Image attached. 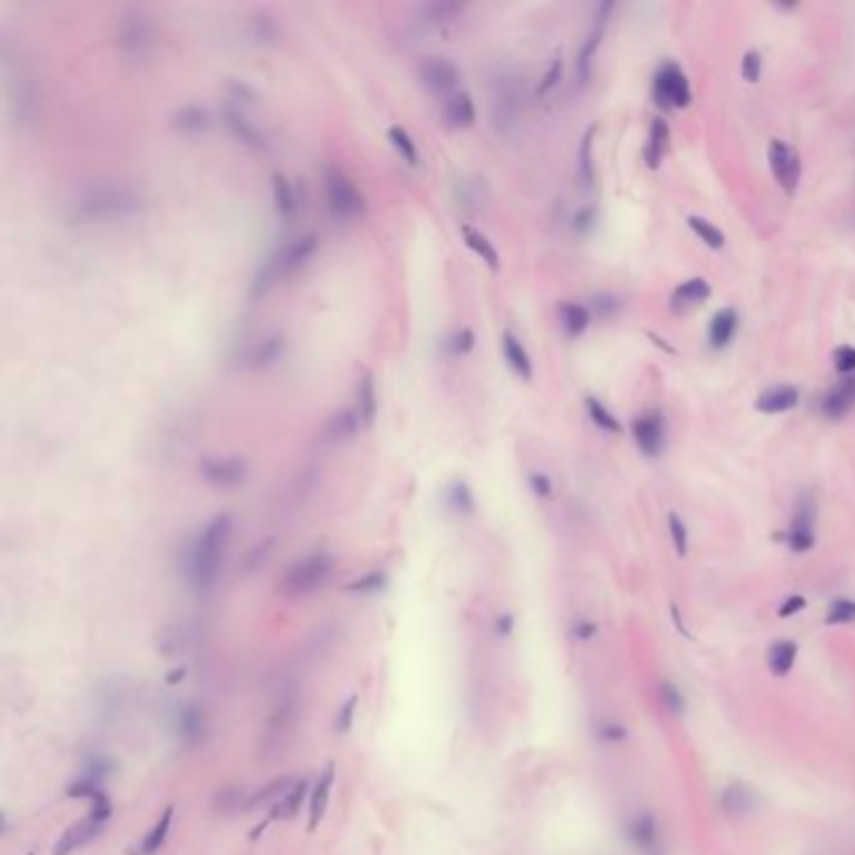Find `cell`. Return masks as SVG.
Instances as JSON below:
<instances>
[{
    "label": "cell",
    "instance_id": "cell-1",
    "mask_svg": "<svg viewBox=\"0 0 855 855\" xmlns=\"http://www.w3.org/2000/svg\"><path fill=\"white\" fill-rule=\"evenodd\" d=\"M146 207L143 194L129 184H93L81 188L71 204L68 218L78 226H110L136 218Z\"/></svg>",
    "mask_w": 855,
    "mask_h": 855
},
{
    "label": "cell",
    "instance_id": "cell-2",
    "mask_svg": "<svg viewBox=\"0 0 855 855\" xmlns=\"http://www.w3.org/2000/svg\"><path fill=\"white\" fill-rule=\"evenodd\" d=\"M231 532H234V517L228 512H221L216 517H211L194 540L188 542L184 552V574L191 590L207 592L216 585Z\"/></svg>",
    "mask_w": 855,
    "mask_h": 855
},
{
    "label": "cell",
    "instance_id": "cell-3",
    "mask_svg": "<svg viewBox=\"0 0 855 855\" xmlns=\"http://www.w3.org/2000/svg\"><path fill=\"white\" fill-rule=\"evenodd\" d=\"M319 254V236L314 231L309 234H299V236L289 238L286 244H282L279 249H274L264 259L254 279H251V299H261L283 279H292L293 274H299L302 269L309 266V261Z\"/></svg>",
    "mask_w": 855,
    "mask_h": 855
},
{
    "label": "cell",
    "instance_id": "cell-4",
    "mask_svg": "<svg viewBox=\"0 0 855 855\" xmlns=\"http://www.w3.org/2000/svg\"><path fill=\"white\" fill-rule=\"evenodd\" d=\"M3 91H5V113L13 126L31 129L41 113L38 86L25 63L11 58L8 45L3 48Z\"/></svg>",
    "mask_w": 855,
    "mask_h": 855
},
{
    "label": "cell",
    "instance_id": "cell-5",
    "mask_svg": "<svg viewBox=\"0 0 855 855\" xmlns=\"http://www.w3.org/2000/svg\"><path fill=\"white\" fill-rule=\"evenodd\" d=\"M524 113V73L514 65H504L489 83V116L499 136H509L520 126Z\"/></svg>",
    "mask_w": 855,
    "mask_h": 855
},
{
    "label": "cell",
    "instance_id": "cell-6",
    "mask_svg": "<svg viewBox=\"0 0 855 855\" xmlns=\"http://www.w3.org/2000/svg\"><path fill=\"white\" fill-rule=\"evenodd\" d=\"M116 48L119 53L130 61V63H143L156 48V25L151 15L141 8H129L119 15L116 21Z\"/></svg>",
    "mask_w": 855,
    "mask_h": 855
},
{
    "label": "cell",
    "instance_id": "cell-7",
    "mask_svg": "<svg viewBox=\"0 0 855 855\" xmlns=\"http://www.w3.org/2000/svg\"><path fill=\"white\" fill-rule=\"evenodd\" d=\"M334 572V557L326 550H316L299 557L296 562L283 572L282 590L289 597H306L322 590Z\"/></svg>",
    "mask_w": 855,
    "mask_h": 855
},
{
    "label": "cell",
    "instance_id": "cell-8",
    "mask_svg": "<svg viewBox=\"0 0 855 855\" xmlns=\"http://www.w3.org/2000/svg\"><path fill=\"white\" fill-rule=\"evenodd\" d=\"M324 196L326 208L336 224H351L364 214V196L357 188V184L349 178L341 168L326 166L324 168Z\"/></svg>",
    "mask_w": 855,
    "mask_h": 855
},
{
    "label": "cell",
    "instance_id": "cell-9",
    "mask_svg": "<svg viewBox=\"0 0 855 855\" xmlns=\"http://www.w3.org/2000/svg\"><path fill=\"white\" fill-rule=\"evenodd\" d=\"M655 103L660 109H687L693 101L690 81L677 63H662L652 81Z\"/></svg>",
    "mask_w": 855,
    "mask_h": 855
},
{
    "label": "cell",
    "instance_id": "cell-10",
    "mask_svg": "<svg viewBox=\"0 0 855 855\" xmlns=\"http://www.w3.org/2000/svg\"><path fill=\"white\" fill-rule=\"evenodd\" d=\"M198 476L208 487L236 489L249 479V462L236 455L204 456L198 462Z\"/></svg>",
    "mask_w": 855,
    "mask_h": 855
},
{
    "label": "cell",
    "instance_id": "cell-11",
    "mask_svg": "<svg viewBox=\"0 0 855 855\" xmlns=\"http://www.w3.org/2000/svg\"><path fill=\"white\" fill-rule=\"evenodd\" d=\"M417 81L434 96H452L462 81V71L452 58L444 55H427L422 63L417 65Z\"/></svg>",
    "mask_w": 855,
    "mask_h": 855
},
{
    "label": "cell",
    "instance_id": "cell-12",
    "mask_svg": "<svg viewBox=\"0 0 855 855\" xmlns=\"http://www.w3.org/2000/svg\"><path fill=\"white\" fill-rule=\"evenodd\" d=\"M625 835L639 855H665V850H668L660 823L652 812L632 815L628 821V828H625Z\"/></svg>",
    "mask_w": 855,
    "mask_h": 855
},
{
    "label": "cell",
    "instance_id": "cell-13",
    "mask_svg": "<svg viewBox=\"0 0 855 855\" xmlns=\"http://www.w3.org/2000/svg\"><path fill=\"white\" fill-rule=\"evenodd\" d=\"M612 11H615V3H602L600 5V11L592 18V25H590V33H587L585 43L580 48V55H577V81H580V86H585L587 81H590V73H592V58L600 51V45H602V38H605L607 33V23L612 18Z\"/></svg>",
    "mask_w": 855,
    "mask_h": 855
},
{
    "label": "cell",
    "instance_id": "cell-14",
    "mask_svg": "<svg viewBox=\"0 0 855 855\" xmlns=\"http://www.w3.org/2000/svg\"><path fill=\"white\" fill-rule=\"evenodd\" d=\"M221 123L226 126L228 133H231L241 146L254 149V151L266 149V136H264V130H261L259 126L246 116V110L236 106V103H226V106L221 109Z\"/></svg>",
    "mask_w": 855,
    "mask_h": 855
},
{
    "label": "cell",
    "instance_id": "cell-15",
    "mask_svg": "<svg viewBox=\"0 0 855 855\" xmlns=\"http://www.w3.org/2000/svg\"><path fill=\"white\" fill-rule=\"evenodd\" d=\"M768 161L773 168V176L778 178V184L783 186V191L788 196L795 194L798 181H801V161H798V153L791 151L783 141H775L768 146Z\"/></svg>",
    "mask_w": 855,
    "mask_h": 855
},
{
    "label": "cell",
    "instance_id": "cell-16",
    "mask_svg": "<svg viewBox=\"0 0 855 855\" xmlns=\"http://www.w3.org/2000/svg\"><path fill=\"white\" fill-rule=\"evenodd\" d=\"M788 544L793 552H808L815 544V499L802 495L798 499V507L793 514L791 532H788Z\"/></svg>",
    "mask_w": 855,
    "mask_h": 855
},
{
    "label": "cell",
    "instance_id": "cell-17",
    "mask_svg": "<svg viewBox=\"0 0 855 855\" xmlns=\"http://www.w3.org/2000/svg\"><path fill=\"white\" fill-rule=\"evenodd\" d=\"M359 429H364V424H361V417L354 407L336 409L322 429V444L324 447H341V444L351 442Z\"/></svg>",
    "mask_w": 855,
    "mask_h": 855
},
{
    "label": "cell",
    "instance_id": "cell-18",
    "mask_svg": "<svg viewBox=\"0 0 855 855\" xmlns=\"http://www.w3.org/2000/svg\"><path fill=\"white\" fill-rule=\"evenodd\" d=\"M632 434L642 455L658 456L665 447V417L658 409L639 414L632 424Z\"/></svg>",
    "mask_w": 855,
    "mask_h": 855
},
{
    "label": "cell",
    "instance_id": "cell-19",
    "mask_svg": "<svg viewBox=\"0 0 855 855\" xmlns=\"http://www.w3.org/2000/svg\"><path fill=\"white\" fill-rule=\"evenodd\" d=\"M466 13L465 3H456V0H432V3H422L414 8V21L424 25V28H442V25H452Z\"/></svg>",
    "mask_w": 855,
    "mask_h": 855
},
{
    "label": "cell",
    "instance_id": "cell-20",
    "mask_svg": "<svg viewBox=\"0 0 855 855\" xmlns=\"http://www.w3.org/2000/svg\"><path fill=\"white\" fill-rule=\"evenodd\" d=\"M442 120H444V126L452 130L472 129L476 120L475 98L469 96L466 91H456V93H452V96L444 98Z\"/></svg>",
    "mask_w": 855,
    "mask_h": 855
},
{
    "label": "cell",
    "instance_id": "cell-21",
    "mask_svg": "<svg viewBox=\"0 0 855 855\" xmlns=\"http://www.w3.org/2000/svg\"><path fill=\"white\" fill-rule=\"evenodd\" d=\"M286 354V336L279 331L264 334L259 341H254L246 351V364L251 369H271L276 367Z\"/></svg>",
    "mask_w": 855,
    "mask_h": 855
},
{
    "label": "cell",
    "instance_id": "cell-22",
    "mask_svg": "<svg viewBox=\"0 0 855 855\" xmlns=\"http://www.w3.org/2000/svg\"><path fill=\"white\" fill-rule=\"evenodd\" d=\"M487 198L489 194L485 178H479V176H462V178H456L455 204L459 207L462 214H466V216L479 214L482 208L487 207Z\"/></svg>",
    "mask_w": 855,
    "mask_h": 855
},
{
    "label": "cell",
    "instance_id": "cell-23",
    "mask_svg": "<svg viewBox=\"0 0 855 855\" xmlns=\"http://www.w3.org/2000/svg\"><path fill=\"white\" fill-rule=\"evenodd\" d=\"M211 126H214L211 113L198 103H186L181 109H176L174 116H171V129L181 136H191V139L208 133Z\"/></svg>",
    "mask_w": 855,
    "mask_h": 855
},
{
    "label": "cell",
    "instance_id": "cell-24",
    "mask_svg": "<svg viewBox=\"0 0 855 855\" xmlns=\"http://www.w3.org/2000/svg\"><path fill=\"white\" fill-rule=\"evenodd\" d=\"M502 357L507 361V367L520 377L522 381H532L534 377V367H532L530 351L524 349L522 339L512 329L502 331Z\"/></svg>",
    "mask_w": 855,
    "mask_h": 855
},
{
    "label": "cell",
    "instance_id": "cell-25",
    "mask_svg": "<svg viewBox=\"0 0 855 855\" xmlns=\"http://www.w3.org/2000/svg\"><path fill=\"white\" fill-rule=\"evenodd\" d=\"M101 828H103V823L88 815L86 821L71 825V828L61 835V841H58L53 848V855H71L73 850H78V848H83V845H88L91 841H96L98 835H101Z\"/></svg>",
    "mask_w": 855,
    "mask_h": 855
},
{
    "label": "cell",
    "instance_id": "cell-26",
    "mask_svg": "<svg viewBox=\"0 0 855 855\" xmlns=\"http://www.w3.org/2000/svg\"><path fill=\"white\" fill-rule=\"evenodd\" d=\"M855 407V374L838 381L821 401V409L828 419H841Z\"/></svg>",
    "mask_w": 855,
    "mask_h": 855
},
{
    "label": "cell",
    "instance_id": "cell-27",
    "mask_svg": "<svg viewBox=\"0 0 855 855\" xmlns=\"http://www.w3.org/2000/svg\"><path fill=\"white\" fill-rule=\"evenodd\" d=\"M271 196H274V208L282 221H293V216L299 214V191L293 181H289L283 174L271 176Z\"/></svg>",
    "mask_w": 855,
    "mask_h": 855
},
{
    "label": "cell",
    "instance_id": "cell-28",
    "mask_svg": "<svg viewBox=\"0 0 855 855\" xmlns=\"http://www.w3.org/2000/svg\"><path fill=\"white\" fill-rule=\"evenodd\" d=\"M361 417L364 429H369L371 424L377 422V414H379V397H377V381L371 371H361L357 384V407H354Z\"/></svg>",
    "mask_w": 855,
    "mask_h": 855
},
{
    "label": "cell",
    "instance_id": "cell-29",
    "mask_svg": "<svg viewBox=\"0 0 855 855\" xmlns=\"http://www.w3.org/2000/svg\"><path fill=\"white\" fill-rule=\"evenodd\" d=\"M798 404V389L788 387V384H778V387H770L755 399L758 412L763 414H783L791 412L793 407Z\"/></svg>",
    "mask_w": 855,
    "mask_h": 855
},
{
    "label": "cell",
    "instance_id": "cell-30",
    "mask_svg": "<svg viewBox=\"0 0 855 855\" xmlns=\"http://www.w3.org/2000/svg\"><path fill=\"white\" fill-rule=\"evenodd\" d=\"M444 504L456 517H472L476 512V499L465 479H455L444 489Z\"/></svg>",
    "mask_w": 855,
    "mask_h": 855
},
{
    "label": "cell",
    "instance_id": "cell-31",
    "mask_svg": "<svg viewBox=\"0 0 855 855\" xmlns=\"http://www.w3.org/2000/svg\"><path fill=\"white\" fill-rule=\"evenodd\" d=\"M334 765H326L322 778L316 783L314 793H312V802H309V831H316V825L322 823L324 818L326 805H329V795H331V785H334Z\"/></svg>",
    "mask_w": 855,
    "mask_h": 855
},
{
    "label": "cell",
    "instance_id": "cell-32",
    "mask_svg": "<svg viewBox=\"0 0 855 855\" xmlns=\"http://www.w3.org/2000/svg\"><path fill=\"white\" fill-rule=\"evenodd\" d=\"M462 238H465L466 249L485 261L489 269L492 271L499 269V251L495 249V244H492V241H489L482 231H476V228H472L469 224H465V226H462Z\"/></svg>",
    "mask_w": 855,
    "mask_h": 855
},
{
    "label": "cell",
    "instance_id": "cell-33",
    "mask_svg": "<svg viewBox=\"0 0 855 855\" xmlns=\"http://www.w3.org/2000/svg\"><path fill=\"white\" fill-rule=\"evenodd\" d=\"M246 35H249L254 43L259 45H274L279 41V25L276 18L266 11H256L246 23Z\"/></svg>",
    "mask_w": 855,
    "mask_h": 855
},
{
    "label": "cell",
    "instance_id": "cell-34",
    "mask_svg": "<svg viewBox=\"0 0 855 855\" xmlns=\"http://www.w3.org/2000/svg\"><path fill=\"white\" fill-rule=\"evenodd\" d=\"M707 296H710V283L700 279V276H695V279L682 282L680 286L672 292V306H675V309L697 306V303L707 302Z\"/></svg>",
    "mask_w": 855,
    "mask_h": 855
},
{
    "label": "cell",
    "instance_id": "cell-35",
    "mask_svg": "<svg viewBox=\"0 0 855 855\" xmlns=\"http://www.w3.org/2000/svg\"><path fill=\"white\" fill-rule=\"evenodd\" d=\"M668 141H670V129H668V123L662 119L652 120V126H649V139L648 146H645V163H648L649 168H658L662 161V156L668 151Z\"/></svg>",
    "mask_w": 855,
    "mask_h": 855
},
{
    "label": "cell",
    "instance_id": "cell-36",
    "mask_svg": "<svg viewBox=\"0 0 855 855\" xmlns=\"http://www.w3.org/2000/svg\"><path fill=\"white\" fill-rule=\"evenodd\" d=\"M795 658H798V645L791 642V639H778L768 649V668L783 677V675H788L793 670Z\"/></svg>",
    "mask_w": 855,
    "mask_h": 855
},
{
    "label": "cell",
    "instance_id": "cell-37",
    "mask_svg": "<svg viewBox=\"0 0 855 855\" xmlns=\"http://www.w3.org/2000/svg\"><path fill=\"white\" fill-rule=\"evenodd\" d=\"M590 309L582 303H562L560 306V324H562L564 334L574 339V336L585 334L587 326H590Z\"/></svg>",
    "mask_w": 855,
    "mask_h": 855
},
{
    "label": "cell",
    "instance_id": "cell-38",
    "mask_svg": "<svg viewBox=\"0 0 855 855\" xmlns=\"http://www.w3.org/2000/svg\"><path fill=\"white\" fill-rule=\"evenodd\" d=\"M735 329H737L735 312H733V309H720V312L713 316L710 329H707L713 347H725L727 341L733 339V334H735Z\"/></svg>",
    "mask_w": 855,
    "mask_h": 855
},
{
    "label": "cell",
    "instance_id": "cell-39",
    "mask_svg": "<svg viewBox=\"0 0 855 855\" xmlns=\"http://www.w3.org/2000/svg\"><path fill=\"white\" fill-rule=\"evenodd\" d=\"M387 139H389V143L394 146V151L401 156V161L407 163V166H419V146H417V141H414L409 130L401 129V126H391Z\"/></svg>",
    "mask_w": 855,
    "mask_h": 855
},
{
    "label": "cell",
    "instance_id": "cell-40",
    "mask_svg": "<svg viewBox=\"0 0 855 855\" xmlns=\"http://www.w3.org/2000/svg\"><path fill=\"white\" fill-rule=\"evenodd\" d=\"M176 727H178V735L184 737L186 743H196L201 737V733H204V715H201V710L196 705H184L178 710Z\"/></svg>",
    "mask_w": 855,
    "mask_h": 855
},
{
    "label": "cell",
    "instance_id": "cell-41",
    "mask_svg": "<svg viewBox=\"0 0 855 855\" xmlns=\"http://www.w3.org/2000/svg\"><path fill=\"white\" fill-rule=\"evenodd\" d=\"M476 344V336L475 331L469 329V326H462V329H456L452 334L447 336L442 341V351L447 359H462L466 357Z\"/></svg>",
    "mask_w": 855,
    "mask_h": 855
},
{
    "label": "cell",
    "instance_id": "cell-42",
    "mask_svg": "<svg viewBox=\"0 0 855 855\" xmlns=\"http://www.w3.org/2000/svg\"><path fill=\"white\" fill-rule=\"evenodd\" d=\"M753 802H755L753 791L745 788V785H740V783L730 785V788L723 793V798H720V805H723V811H725L727 815H743V812L753 808Z\"/></svg>",
    "mask_w": 855,
    "mask_h": 855
},
{
    "label": "cell",
    "instance_id": "cell-43",
    "mask_svg": "<svg viewBox=\"0 0 855 855\" xmlns=\"http://www.w3.org/2000/svg\"><path fill=\"white\" fill-rule=\"evenodd\" d=\"M306 791H309L306 780H296L292 788L283 793L282 801L274 805V815H271V818H293V815L299 812V808H302Z\"/></svg>",
    "mask_w": 855,
    "mask_h": 855
},
{
    "label": "cell",
    "instance_id": "cell-44",
    "mask_svg": "<svg viewBox=\"0 0 855 855\" xmlns=\"http://www.w3.org/2000/svg\"><path fill=\"white\" fill-rule=\"evenodd\" d=\"M595 126L587 129L580 143V184L582 188H592L595 184V168H592V141H595Z\"/></svg>",
    "mask_w": 855,
    "mask_h": 855
},
{
    "label": "cell",
    "instance_id": "cell-45",
    "mask_svg": "<svg viewBox=\"0 0 855 855\" xmlns=\"http://www.w3.org/2000/svg\"><path fill=\"white\" fill-rule=\"evenodd\" d=\"M687 226L693 228L695 234L700 236L705 246H710V249H723V246H725V234L715 226L713 221H707V218L703 216H690L687 218Z\"/></svg>",
    "mask_w": 855,
    "mask_h": 855
},
{
    "label": "cell",
    "instance_id": "cell-46",
    "mask_svg": "<svg viewBox=\"0 0 855 855\" xmlns=\"http://www.w3.org/2000/svg\"><path fill=\"white\" fill-rule=\"evenodd\" d=\"M171 821H174V808H166L161 815V821L153 825L151 833L143 838V845H141L143 855H153L156 850H161V845L166 843V835H168V828H171Z\"/></svg>",
    "mask_w": 855,
    "mask_h": 855
},
{
    "label": "cell",
    "instance_id": "cell-47",
    "mask_svg": "<svg viewBox=\"0 0 855 855\" xmlns=\"http://www.w3.org/2000/svg\"><path fill=\"white\" fill-rule=\"evenodd\" d=\"M585 407H587V414H590V419H592L600 429H605V432H615V434L622 429L618 419H615V414L610 412V409H607L605 404H602L600 399H595V397H587Z\"/></svg>",
    "mask_w": 855,
    "mask_h": 855
},
{
    "label": "cell",
    "instance_id": "cell-48",
    "mask_svg": "<svg viewBox=\"0 0 855 855\" xmlns=\"http://www.w3.org/2000/svg\"><path fill=\"white\" fill-rule=\"evenodd\" d=\"M660 700L662 707L670 715H675V717H680V715L685 713V707H687V700H685L682 690L670 680L660 682Z\"/></svg>",
    "mask_w": 855,
    "mask_h": 855
},
{
    "label": "cell",
    "instance_id": "cell-49",
    "mask_svg": "<svg viewBox=\"0 0 855 855\" xmlns=\"http://www.w3.org/2000/svg\"><path fill=\"white\" fill-rule=\"evenodd\" d=\"M384 587H387V574L381 572V570H374V572H369V574H364V577L354 580V582L349 585V592L374 595V592H381Z\"/></svg>",
    "mask_w": 855,
    "mask_h": 855
},
{
    "label": "cell",
    "instance_id": "cell-50",
    "mask_svg": "<svg viewBox=\"0 0 855 855\" xmlns=\"http://www.w3.org/2000/svg\"><path fill=\"white\" fill-rule=\"evenodd\" d=\"M668 527H670V537L672 544H675V550L680 557L687 554V544H690V537H687V527H685V522H682L680 514H675L672 512L670 517H668Z\"/></svg>",
    "mask_w": 855,
    "mask_h": 855
},
{
    "label": "cell",
    "instance_id": "cell-51",
    "mask_svg": "<svg viewBox=\"0 0 855 855\" xmlns=\"http://www.w3.org/2000/svg\"><path fill=\"white\" fill-rule=\"evenodd\" d=\"M110 773H113V763H110L106 755H93V758L86 760V773H83V778L101 785V780L109 778Z\"/></svg>",
    "mask_w": 855,
    "mask_h": 855
},
{
    "label": "cell",
    "instance_id": "cell-52",
    "mask_svg": "<svg viewBox=\"0 0 855 855\" xmlns=\"http://www.w3.org/2000/svg\"><path fill=\"white\" fill-rule=\"evenodd\" d=\"M855 620V602L853 600H835L828 610V622L831 625H843Z\"/></svg>",
    "mask_w": 855,
    "mask_h": 855
},
{
    "label": "cell",
    "instance_id": "cell-53",
    "mask_svg": "<svg viewBox=\"0 0 855 855\" xmlns=\"http://www.w3.org/2000/svg\"><path fill=\"white\" fill-rule=\"evenodd\" d=\"M560 78H562V58H560V55H554L552 63H550V68H547V73L542 76L540 86H537V96H547V93H550V91L560 83Z\"/></svg>",
    "mask_w": 855,
    "mask_h": 855
},
{
    "label": "cell",
    "instance_id": "cell-54",
    "mask_svg": "<svg viewBox=\"0 0 855 855\" xmlns=\"http://www.w3.org/2000/svg\"><path fill=\"white\" fill-rule=\"evenodd\" d=\"M760 71H763V58H760V53L758 51H747L745 58H743V68H740L743 78H745L747 83H758Z\"/></svg>",
    "mask_w": 855,
    "mask_h": 855
},
{
    "label": "cell",
    "instance_id": "cell-55",
    "mask_svg": "<svg viewBox=\"0 0 855 855\" xmlns=\"http://www.w3.org/2000/svg\"><path fill=\"white\" fill-rule=\"evenodd\" d=\"M357 705H359V697H357V695H351L347 703H344V707L339 710V717H336V730H339V733H347V730H351V723H354V710H357Z\"/></svg>",
    "mask_w": 855,
    "mask_h": 855
},
{
    "label": "cell",
    "instance_id": "cell-56",
    "mask_svg": "<svg viewBox=\"0 0 855 855\" xmlns=\"http://www.w3.org/2000/svg\"><path fill=\"white\" fill-rule=\"evenodd\" d=\"M835 369L841 374H855V349L853 347H838L835 349Z\"/></svg>",
    "mask_w": 855,
    "mask_h": 855
},
{
    "label": "cell",
    "instance_id": "cell-57",
    "mask_svg": "<svg viewBox=\"0 0 855 855\" xmlns=\"http://www.w3.org/2000/svg\"><path fill=\"white\" fill-rule=\"evenodd\" d=\"M228 91L234 93V101L231 103H254L256 101V91L249 86V83H244V81H231L228 83Z\"/></svg>",
    "mask_w": 855,
    "mask_h": 855
},
{
    "label": "cell",
    "instance_id": "cell-58",
    "mask_svg": "<svg viewBox=\"0 0 855 855\" xmlns=\"http://www.w3.org/2000/svg\"><path fill=\"white\" fill-rule=\"evenodd\" d=\"M530 487L537 497L547 499L552 495V479L547 475H542V472H534V475H530Z\"/></svg>",
    "mask_w": 855,
    "mask_h": 855
},
{
    "label": "cell",
    "instance_id": "cell-59",
    "mask_svg": "<svg viewBox=\"0 0 855 855\" xmlns=\"http://www.w3.org/2000/svg\"><path fill=\"white\" fill-rule=\"evenodd\" d=\"M592 306H595V312L602 316V319H607V316H615L620 309V303L615 296H595Z\"/></svg>",
    "mask_w": 855,
    "mask_h": 855
},
{
    "label": "cell",
    "instance_id": "cell-60",
    "mask_svg": "<svg viewBox=\"0 0 855 855\" xmlns=\"http://www.w3.org/2000/svg\"><path fill=\"white\" fill-rule=\"evenodd\" d=\"M595 216H597L595 207L580 208V211H577V216H574L572 226L577 228V231H582V234H585V231H590V228H592V224H595Z\"/></svg>",
    "mask_w": 855,
    "mask_h": 855
},
{
    "label": "cell",
    "instance_id": "cell-61",
    "mask_svg": "<svg viewBox=\"0 0 855 855\" xmlns=\"http://www.w3.org/2000/svg\"><path fill=\"white\" fill-rule=\"evenodd\" d=\"M802 607H805V597H801V595L788 597V600H785V605L780 607V618H791V615H798Z\"/></svg>",
    "mask_w": 855,
    "mask_h": 855
},
{
    "label": "cell",
    "instance_id": "cell-62",
    "mask_svg": "<svg viewBox=\"0 0 855 855\" xmlns=\"http://www.w3.org/2000/svg\"><path fill=\"white\" fill-rule=\"evenodd\" d=\"M512 628H514V620H512V615H502V618L497 620L499 635H509V632H512Z\"/></svg>",
    "mask_w": 855,
    "mask_h": 855
},
{
    "label": "cell",
    "instance_id": "cell-63",
    "mask_svg": "<svg viewBox=\"0 0 855 855\" xmlns=\"http://www.w3.org/2000/svg\"><path fill=\"white\" fill-rule=\"evenodd\" d=\"M602 730H605L607 740H620V737H625V730L618 725H607V727H602Z\"/></svg>",
    "mask_w": 855,
    "mask_h": 855
},
{
    "label": "cell",
    "instance_id": "cell-64",
    "mask_svg": "<svg viewBox=\"0 0 855 855\" xmlns=\"http://www.w3.org/2000/svg\"><path fill=\"white\" fill-rule=\"evenodd\" d=\"M176 675H168V685H176L178 680H184V670H174Z\"/></svg>",
    "mask_w": 855,
    "mask_h": 855
}]
</instances>
